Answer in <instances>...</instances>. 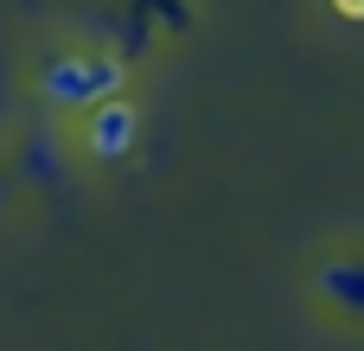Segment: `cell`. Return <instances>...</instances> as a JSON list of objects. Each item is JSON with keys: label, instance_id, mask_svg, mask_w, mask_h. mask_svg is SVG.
I'll return each instance as SVG.
<instances>
[{"label": "cell", "instance_id": "obj_1", "mask_svg": "<svg viewBox=\"0 0 364 351\" xmlns=\"http://www.w3.org/2000/svg\"><path fill=\"white\" fill-rule=\"evenodd\" d=\"M128 134H134V109H128V102H102V109H96V122H90L96 153H122V147H128Z\"/></svg>", "mask_w": 364, "mask_h": 351}, {"label": "cell", "instance_id": "obj_2", "mask_svg": "<svg viewBox=\"0 0 364 351\" xmlns=\"http://www.w3.org/2000/svg\"><path fill=\"white\" fill-rule=\"evenodd\" d=\"M339 13L346 19H364V0H339Z\"/></svg>", "mask_w": 364, "mask_h": 351}]
</instances>
